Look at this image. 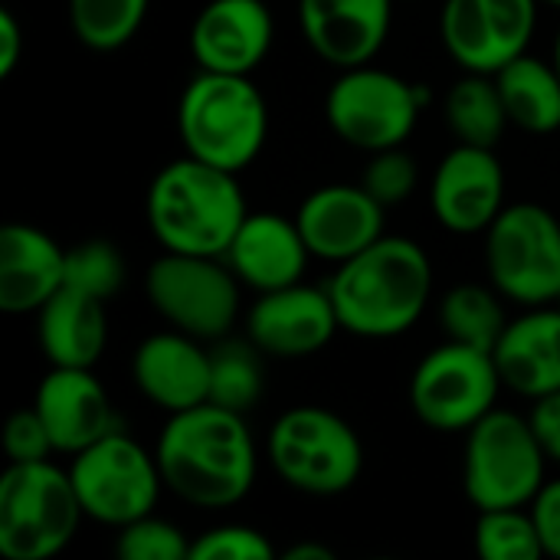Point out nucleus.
I'll return each instance as SVG.
<instances>
[{
    "mask_svg": "<svg viewBox=\"0 0 560 560\" xmlns=\"http://www.w3.org/2000/svg\"><path fill=\"white\" fill-rule=\"evenodd\" d=\"M154 456L164 486L194 509H230L256 482V443L243 413L210 400L171 413Z\"/></svg>",
    "mask_w": 560,
    "mask_h": 560,
    "instance_id": "nucleus-1",
    "label": "nucleus"
},
{
    "mask_svg": "<svg viewBox=\"0 0 560 560\" xmlns=\"http://www.w3.org/2000/svg\"><path fill=\"white\" fill-rule=\"evenodd\" d=\"M433 292V266L420 243L381 236L364 253L338 262L328 295L341 331L358 338H397L410 331Z\"/></svg>",
    "mask_w": 560,
    "mask_h": 560,
    "instance_id": "nucleus-2",
    "label": "nucleus"
},
{
    "mask_svg": "<svg viewBox=\"0 0 560 560\" xmlns=\"http://www.w3.org/2000/svg\"><path fill=\"white\" fill-rule=\"evenodd\" d=\"M144 213L164 253L190 256H226L249 217L236 174L190 154L154 174Z\"/></svg>",
    "mask_w": 560,
    "mask_h": 560,
    "instance_id": "nucleus-3",
    "label": "nucleus"
},
{
    "mask_svg": "<svg viewBox=\"0 0 560 560\" xmlns=\"http://www.w3.org/2000/svg\"><path fill=\"white\" fill-rule=\"evenodd\" d=\"M177 131L190 158L240 174L266 148L269 105L249 75L200 69L180 92Z\"/></svg>",
    "mask_w": 560,
    "mask_h": 560,
    "instance_id": "nucleus-4",
    "label": "nucleus"
},
{
    "mask_svg": "<svg viewBox=\"0 0 560 560\" xmlns=\"http://www.w3.org/2000/svg\"><path fill=\"white\" fill-rule=\"evenodd\" d=\"M276 476L302 492L331 499L348 492L364 469V446L354 427L325 407L285 410L266 440Z\"/></svg>",
    "mask_w": 560,
    "mask_h": 560,
    "instance_id": "nucleus-5",
    "label": "nucleus"
},
{
    "mask_svg": "<svg viewBox=\"0 0 560 560\" xmlns=\"http://www.w3.org/2000/svg\"><path fill=\"white\" fill-rule=\"evenodd\" d=\"M82 502L69 469L49 459L10 463L0 479V555L10 560L56 558L79 532Z\"/></svg>",
    "mask_w": 560,
    "mask_h": 560,
    "instance_id": "nucleus-6",
    "label": "nucleus"
},
{
    "mask_svg": "<svg viewBox=\"0 0 560 560\" xmlns=\"http://www.w3.org/2000/svg\"><path fill=\"white\" fill-rule=\"evenodd\" d=\"M545 466L548 453L532 420L512 410H492L466 433L463 489L479 512L525 509L548 482Z\"/></svg>",
    "mask_w": 560,
    "mask_h": 560,
    "instance_id": "nucleus-7",
    "label": "nucleus"
},
{
    "mask_svg": "<svg viewBox=\"0 0 560 560\" xmlns=\"http://www.w3.org/2000/svg\"><path fill=\"white\" fill-rule=\"evenodd\" d=\"M427 85H413L371 62L341 69L325 95V118L331 131L358 151L400 148L427 105Z\"/></svg>",
    "mask_w": 560,
    "mask_h": 560,
    "instance_id": "nucleus-8",
    "label": "nucleus"
},
{
    "mask_svg": "<svg viewBox=\"0 0 560 560\" xmlns=\"http://www.w3.org/2000/svg\"><path fill=\"white\" fill-rule=\"evenodd\" d=\"M151 308L177 331L220 341L240 315V279L223 256L164 253L144 272Z\"/></svg>",
    "mask_w": 560,
    "mask_h": 560,
    "instance_id": "nucleus-9",
    "label": "nucleus"
},
{
    "mask_svg": "<svg viewBox=\"0 0 560 560\" xmlns=\"http://www.w3.org/2000/svg\"><path fill=\"white\" fill-rule=\"evenodd\" d=\"M486 269L502 299L525 308L560 295V220L541 203H512L486 230Z\"/></svg>",
    "mask_w": 560,
    "mask_h": 560,
    "instance_id": "nucleus-10",
    "label": "nucleus"
},
{
    "mask_svg": "<svg viewBox=\"0 0 560 560\" xmlns=\"http://www.w3.org/2000/svg\"><path fill=\"white\" fill-rule=\"evenodd\" d=\"M69 476L85 518L108 528H125L128 522L151 515L164 486L158 456H151L125 430L75 453Z\"/></svg>",
    "mask_w": 560,
    "mask_h": 560,
    "instance_id": "nucleus-11",
    "label": "nucleus"
},
{
    "mask_svg": "<svg viewBox=\"0 0 560 560\" xmlns=\"http://www.w3.org/2000/svg\"><path fill=\"white\" fill-rule=\"evenodd\" d=\"M502 374L492 351L446 341L433 348L410 377V407L436 433H469L495 410Z\"/></svg>",
    "mask_w": 560,
    "mask_h": 560,
    "instance_id": "nucleus-12",
    "label": "nucleus"
},
{
    "mask_svg": "<svg viewBox=\"0 0 560 560\" xmlns=\"http://www.w3.org/2000/svg\"><path fill=\"white\" fill-rule=\"evenodd\" d=\"M538 26V0H446L440 33L446 52L466 72L495 75L528 52Z\"/></svg>",
    "mask_w": 560,
    "mask_h": 560,
    "instance_id": "nucleus-13",
    "label": "nucleus"
},
{
    "mask_svg": "<svg viewBox=\"0 0 560 560\" xmlns=\"http://www.w3.org/2000/svg\"><path fill=\"white\" fill-rule=\"evenodd\" d=\"M430 210L450 233H486L505 210V171L495 148L456 144L433 171Z\"/></svg>",
    "mask_w": 560,
    "mask_h": 560,
    "instance_id": "nucleus-14",
    "label": "nucleus"
},
{
    "mask_svg": "<svg viewBox=\"0 0 560 560\" xmlns=\"http://www.w3.org/2000/svg\"><path fill=\"white\" fill-rule=\"evenodd\" d=\"M341 328L328 289L285 285L262 292L246 318V338L269 358H312L331 345Z\"/></svg>",
    "mask_w": 560,
    "mask_h": 560,
    "instance_id": "nucleus-15",
    "label": "nucleus"
},
{
    "mask_svg": "<svg viewBox=\"0 0 560 560\" xmlns=\"http://www.w3.org/2000/svg\"><path fill=\"white\" fill-rule=\"evenodd\" d=\"M266 0H210L190 26V56L203 72L253 75L272 49Z\"/></svg>",
    "mask_w": 560,
    "mask_h": 560,
    "instance_id": "nucleus-16",
    "label": "nucleus"
},
{
    "mask_svg": "<svg viewBox=\"0 0 560 560\" xmlns=\"http://www.w3.org/2000/svg\"><path fill=\"white\" fill-rule=\"evenodd\" d=\"M384 210L364 184H328L302 200L295 223L312 256L345 262L384 236Z\"/></svg>",
    "mask_w": 560,
    "mask_h": 560,
    "instance_id": "nucleus-17",
    "label": "nucleus"
},
{
    "mask_svg": "<svg viewBox=\"0 0 560 560\" xmlns=\"http://www.w3.org/2000/svg\"><path fill=\"white\" fill-rule=\"evenodd\" d=\"M56 453H82L85 446L121 430V420L92 368H49L33 400Z\"/></svg>",
    "mask_w": 560,
    "mask_h": 560,
    "instance_id": "nucleus-18",
    "label": "nucleus"
},
{
    "mask_svg": "<svg viewBox=\"0 0 560 560\" xmlns=\"http://www.w3.org/2000/svg\"><path fill=\"white\" fill-rule=\"evenodd\" d=\"M394 0H299V26L315 56L335 69L371 62L387 43Z\"/></svg>",
    "mask_w": 560,
    "mask_h": 560,
    "instance_id": "nucleus-19",
    "label": "nucleus"
},
{
    "mask_svg": "<svg viewBox=\"0 0 560 560\" xmlns=\"http://www.w3.org/2000/svg\"><path fill=\"white\" fill-rule=\"evenodd\" d=\"M131 377L144 400L164 413H180L210 400V351L184 331H161L138 345Z\"/></svg>",
    "mask_w": 560,
    "mask_h": 560,
    "instance_id": "nucleus-20",
    "label": "nucleus"
},
{
    "mask_svg": "<svg viewBox=\"0 0 560 560\" xmlns=\"http://www.w3.org/2000/svg\"><path fill=\"white\" fill-rule=\"evenodd\" d=\"M308 256L295 220L282 213H249L223 259L243 285L262 295L302 282Z\"/></svg>",
    "mask_w": 560,
    "mask_h": 560,
    "instance_id": "nucleus-21",
    "label": "nucleus"
},
{
    "mask_svg": "<svg viewBox=\"0 0 560 560\" xmlns=\"http://www.w3.org/2000/svg\"><path fill=\"white\" fill-rule=\"evenodd\" d=\"M66 285V249L30 223L0 230V308L10 315L39 312Z\"/></svg>",
    "mask_w": 560,
    "mask_h": 560,
    "instance_id": "nucleus-22",
    "label": "nucleus"
},
{
    "mask_svg": "<svg viewBox=\"0 0 560 560\" xmlns=\"http://www.w3.org/2000/svg\"><path fill=\"white\" fill-rule=\"evenodd\" d=\"M492 358L502 384L528 400L560 390V305H535L509 322Z\"/></svg>",
    "mask_w": 560,
    "mask_h": 560,
    "instance_id": "nucleus-23",
    "label": "nucleus"
},
{
    "mask_svg": "<svg viewBox=\"0 0 560 560\" xmlns=\"http://www.w3.org/2000/svg\"><path fill=\"white\" fill-rule=\"evenodd\" d=\"M36 315V338L49 368H95L108 345L102 299L62 285Z\"/></svg>",
    "mask_w": 560,
    "mask_h": 560,
    "instance_id": "nucleus-24",
    "label": "nucleus"
},
{
    "mask_svg": "<svg viewBox=\"0 0 560 560\" xmlns=\"http://www.w3.org/2000/svg\"><path fill=\"white\" fill-rule=\"evenodd\" d=\"M509 121L532 135H551L560 128V75L555 62L522 52L495 72Z\"/></svg>",
    "mask_w": 560,
    "mask_h": 560,
    "instance_id": "nucleus-25",
    "label": "nucleus"
},
{
    "mask_svg": "<svg viewBox=\"0 0 560 560\" xmlns=\"http://www.w3.org/2000/svg\"><path fill=\"white\" fill-rule=\"evenodd\" d=\"M446 125H450V131L456 135L459 144L495 148L499 138L505 135V125H512L495 75L466 72L450 89V98H446Z\"/></svg>",
    "mask_w": 560,
    "mask_h": 560,
    "instance_id": "nucleus-26",
    "label": "nucleus"
},
{
    "mask_svg": "<svg viewBox=\"0 0 560 560\" xmlns=\"http://www.w3.org/2000/svg\"><path fill=\"white\" fill-rule=\"evenodd\" d=\"M499 289L492 285H456L443 295L440 302V328L446 335V341L456 345H469L479 351H495L509 318L505 308L499 302Z\"/></svg>",
    "mask_w": 560,
    "mask_h": 560,
    "instance_id": "nucleus-27",
    "label": "nucleus"
},
{
    "mask_svg": "<svg viewBox=\"0 0 560 560\" xmlns=\"http://www.w3.org/2000/svg\"><path fill=\"white\" fill-rule=\"evenodd\" d=\"M266 390L262 351L249 338H220L210 351V404L246 413Z\"/></svg>",
    "mask_w": 560,
    "mask_h": 560,
    "instance_id": "nucleus-28",
    "label": "nucleus"
},
{
    "mask_svg": "<svg viewBox=\"0 0 560 560\" xmlns=\"http://www.w3.org/2000/svg\"><path fill=\"white\" fill-rule=\"evenodd\" d=\"M148 3L151 0H69V26L82 46L112 52L135 39Z\"/></svg>",
    "mask_w": 560,
    "mask_h": 560,
    "instance_id": "nucleus-29",
    "label": "nucleus"
},
{
    "mask_svg": "<svg viewBox=\"0 0 560 560\" xmlns=\"http://www.w3.org/2000/svg\"><path fill=\"white\" fill-rule=\"evenodd\" d=\"M476 551L486 560H541L545 548L532 512L525 509H492L479 512Z\"/></svg>",
    "mask_w": 560,
    "mask_h": 560,
    "instance_id": "nucleus-30",
    "label": "nucleus"
},
{
    "mask_svg": "<svg viewBox=\"0 0 560 560\" xmlns=\"http://www.w3.org/2000/svg\"><path fill=\"white\" fill-rule=\"evenodd\" d=\"M125 282V259L108 240H85L66 249V285L108 302Z\"/></svg>",
    "mask_w": 560,
    "mask_h": 560,
    "instance_id": "nucleus-31",
    "label": "nucleus"
},
{
    "mask_svg": "<svg viewBox=\"0 0 560 560\" xmlns=\"http://www.w3.org/2000/svg\"><path fill=\"white\" fill-rule=\"evenodd\" d=\"M115 555L121 560H190V541L184 532L164 518L144 515L138 522H128L115 535Z\"/></svg>",
    "mask_w": 560,
    "mask_h": 560,
    "instance_id": "nucleus-32",
    "label": "nucleus"
},
{
    "mask_svg": "<svg viewBox=\"0 0 560 560\" xmlns=\"http://www.w3.org/2000/svg\"><path fill=\"white\" fill-rule=\"evenodd\" d=\"M361 184L377 203L397 207L410 200V194L417 190V161L404 151V144L374 151L361 174Z\"/></svg>",
    "mask_w": 560,
    "mask_h": 560,
    "instance_id": "nucleus-33",
    "label": "nucleus"
},
{
    "mask_svg": "<svg viewBox=\"0 0 560 560\" xmlns=\"http://www.w3.org/2000/svg\"><path fill=\"white\" fill-rule=\"evenodd\" d=\"M272 541L249 525H217L190 541V560H272Z\"/></svg>",
    "mask_w": 560,
    "mask_h": 560,
    "instance_id": "nucleus-34",
    "label": "nucleus"
},
{
    "mask_svg": "<svg viewBox=\"0 0 560 560\" xmlns=\"http://www.w3.org/2000/svg\"><path fill=\"white\" fill-rule=\"evenodd\" d=\"M3 446H7V459L10 463H43L56 450L52 446V436H49V430L43 423V417L36 413V407L16 410L7 420Z\"/></svg>",
    "mask_w": 560,
    "mask_h": 560,
    "instance_id": "nucleus-35",
    "label": "nucleus"
},
{
    "mask_svg": "<svg viewBox=\"0 0 560 560\" xmlns=\"http://www.w3.org/2000/svg\"><path fill=\"white\" fill-rule=\"evenodd\" d=\"M528 512L535 518V528H538L545 558L560 560V479L545 482L538 489V495L528 502Z\"/></svg>",
    "mask_w": 560,
    "mask_h": 560,
    "instance_id": "nucleus-36",
    "label": "nucleus"
},
{
    "mask_svg": "<svg viewBox=\"0 0 560 560\" xmlns=\"http://www.w3.org/2000/svg\"><path fill=\"white\" fill-rule=\"evenodd\" d=\"M528 420H532L535 436L545 446L548 459L560 463V390L548 394V397H538L532 413H528Z\"/></svg>",
    "mask_w": 560,
    "mask_h": 560,
    "instance_id": "nucleus-37",
    "label": "nucleus"
},
{
    "mask_svg": "<svg viewBox=\"0 0 560 560\" xmlns=\"http://www.w3.org/2000/svg\"><path fill=\"white\" fill-rule=\"evenodd\" d=\"M23 49H26V39H23L20 20L13 16V10L0 7V79H7L20 66Z\"/></svg>",
    "mask_w": 560,
    "mask_h": 560,
    "instance_id": "nucleus-38",
    "label": "nucleus"
},
{
    "mask_svg": "<svg viewBox=\"0 0 560 560\" xmlns=\"http://www.w3.org/2000/svg\"><path fill=\"white\" fill-rule=\"evenodd\" d=\"M335 551L318 545V541H299L292 548H285V560H331Z\"/></svg>",
    "mask_w": 560,
    "mask_h": 560,
    "instance_id": "nucleus-39",
    "label": "nucleus"
},
{
    "mask_svg": "<svg viewBox=\"0 0 560 560\" xmlns=\"http://www.w3.org/2000/svg\"><path fill=\"white\" fill-rule=\"evenodd\" d=\"M555 69H558V75H560V30H558V43H555Z\"/></svg>",
    "mask_w": 560,
    "mask_h": 560,
    "instance_id": "nucleus-40",
    "label": "nucleus"
},
{
    "mask_svg": "<svg viewBox=\"0 0 560 560\" xmlns=\"http://www.w3.org/2000/svg\"><path fill=\"white\" fill-rule=\"evenodd\" d=\"M545 3H551V7H560V0H545Z\"/></svg>",
    "mask_w": 560,
    "mask_h": 560,
    "instance_id": "nucleus-41",
    "label": "nucleus"
},
{
    "mask_svg": "<svg viewBox=\"0 0 560 560\" xmlns=\"http://www.w3.org/2000/svg\"><path fill=\"white\" fill-rule=\"evenodd\" d=\"M558 305H560V295H558Z\"/></svg>",
    "mask_w": 560,
    "mask_h": 560,
    "instance_id": "nucleus-42",
    "label": "nucleus"
}]
</instances>
